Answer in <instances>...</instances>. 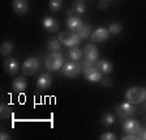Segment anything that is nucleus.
<instances>
[{
  "label": "nucleus",
  "mask_w": 146,
  "mask_h": 140,
  "mask_svg": "<svg viewBox=\"0 0 146 140\" xmlns=\"http://www.w3.org/2000/svg\"><path fill=\"white\" fill-rule=\"evenodd\" d=\"M125 98L131 104H141L146 100V89L141 86H133L125 92Z\"/></svg>",
  "instance_id": "f257e3e1"
},
{
  "label": "nucleus",
  "mask_w": 146,
  "mask_h": 140,
  "mask_svg": "<svg viewBox=\"0 0 146 140\" xmlns=\"http://www.w3.org/2000/svg\"><path fill=\"white\" fill-rule=\"evenodd\" d=\"M64 64V58L60 52H50L44 58V66L48 71H58Z\"/></svg>",
  "instance_id": "f03ea898"
},
{
  "label": "nucleus",
  "mask_w": 146,
  "mask_h": 140,
  "mask_svg": "<svg viewBox=\"0 0 146 140\" xmlns=\"http://www.w3.org/2000/svg\"><path fill=\"white\" fill-rule=\"evenodd\" d=\"M123 130H124L125 132H131V134L138 135L141 139H142L143 131H145V130L141 127L138 121H136V119H133V118H129V117L123 122Z\"/></svg>",
  "instance_id": "7ed1b4c3"
},
{
  "label": "nucleus",
  "mask_w": 146,
  "mask_h": 140,
  "mask_svg": "<svg viewBox=\"0 0 146 140\" xmlns=\"http://www.w3.org/2000/svg\"><path fill=\"white\" fill-rule=\"evenodd\" d=\"M59 41H60L63 45L69 46V47H74L80 43L81 41V37L78 36V33L76 31H64V33L59 34Z\"/></svg>",
  "instance_id": "20e7f679"
},
{
  "label": "nucleus",
  "mask_w": 146,
  "mask_h": 140,
  "mask_svg": "<svg viewBox=\"0 0 146 140\" xmlns=\"http://www.w3.org/2000/svg\"><path fill=\"white\" fill-rule=\"evenodd\" d=\"M38 70H39V59L36 58H29L22 64V73L26 76L34 75Z\"/></svg>",
  "instance_id": "39448f33"
},
{
  "label": "nucleus",
  "mask_w": 146,
  "mask_h": 140,
  "mask_svg": "<svg viewBox=\"0 0 146 140\" xmlns=\"http://www.w3.org/2000/svg\"><path fill=\"white\" fill-rule=\"evenodd\" d=\"M81 72H82L81 66H80L78 63H74V60L64 64V67H63V75L67 77H70V79L77 77Z\"/></svg>",
  "instance_id": "423d86ee"
},
{
  "label": "nucleus",
  "mask_w": 146,
  "mask_h": 140,
  "mask_svg": "<svg viewBox=\"0 0 146 140\" xmlns=\"http://www.w3.org/2000/svg\"><path fill=\"white\" fill-rule=\"evenodd\" d=\"M136 109H134L133 104L131 102H123V104H119L116 106V114H117L120 118H128V117H131L134 114Z\"/></svg>",
  "instance_id": "0eeeda50"
},
{
  "label": "nucleus",
  "mask_w": 146,
  "mask_h": 140,
  "mask_svg": "<svg viewBox=\"0 0 146 140\" xmlns=\"http://www.w3.org/2000/svg\"><path fill=\"white\" fill-rule=\"evenodd\" d=\"M84 54H85V59L91 63H94L98 60V56H99V52H98L97 46L94 43H88L84 49Z\"/></svg>",
  "instance_id": "6e6552de"
},
{
  "label": "nucleus",
  "mask_w": 146,
  "mask_h": 140,
  "mask_svg": "<svg viewBox=\"0 0 146 140\" xmlns=\"http://www.w3.org/2000/svg\"><path fill=\"white\" fill-rule=\"evenodd\" d=\"M84 76L91 82H98L102 80V72L97 67H88L84 71Z\"/></svg>",
  "instance_id": "1a4fd4ad"
},
{
  "label": "nucleus",
  "mask_w": 146,
  "mask_h": 140,
  "mask_svg": "<svg viewBox=\"0 0 146 140\" xmlns=\"http://www.w3.org/2000/svg\"><path fill=\"white\" fill-rule=\"evenodd\" d=\"M110 31L108 29H104V27H98L97 30H94L91 33V41L93 42H103L108 38Z\"/></svg>",
  "instance_id": "9d476101"
},
{
  "label": "nucleus",
  "mask_w": 146,
  "mask_h": 140,
  "mask_svg": "<svg viewBox=\"0 0 146 140\" xmlns=\"http://www.w3.org/2000/svg\"><path fill=\"white\" fill-rule=\"evenodd\" d=\"M82 25H84V22H82V20L78 16H70V17L67 18V26L69 27V30H72V31H76L77 33L82 27Z\"/></svg>",
  "instance_id": "9b49d317"
},
{
  "label": "nucleus",
  "mask_w": 146,
  "mask_h": 140,
  "mask_svg": "<svg viewBox=\"0 0 146 140\" xmlns=\"http://www.w3.org/2000/svg\"><path fill=\"white\" fill-rule=\"evenodd\" d=\"M51 84H52V76L50 73H42L38 77V80H36V85H38L39 89H42V90L48 89L51 86Z\"/></svg>",
  "instance_id": "f8f14e48"
},
{
  "label": "nucleus",
  "mask_w": 146,
  "mask_h": 140,
  "mask_svg": "<svg viewBox=\"0 0 146 140\" xmlns=\"http://www.w3.org/2000/svg\"><path fill=\"white\" fill-rule=\"evenodd\" d=\"M4 70H5V72L9 73V75H16V73L18 72V70H20L18 62L13 58L5 59V62H4Z\"/></svg>",
  "instance_id": "ddd939ff"
},
{
  "label": "nucleus",
  "mask_w": 146,
  "mask_h": 140,
  "mask_svg": "<svg viewBox=\"0 0 146 140\" xmlns=\"http://www.w3.org/2000/svg\"><path fill=\"white\" fill-rule=\"evenodd\" d=\"M42 25L47 31H51V33H55V31L59 30V22L52 17H44L42 21Z\"/></svg>",
  "instance_id": "4468645a"
},
{
  "label": "nucleus",
  "mask_w": 146,
  "mask_h": 140,
  "mask_svg": "<svg viewBox=\"0 0 146 140\" xmlns=\"http://www.w3.org/2000/svg\"><path fill=\"white\" fill-rule=\"evenodd\" d=\"M27 86V82L26 80H25V77L22 76H18L15 79V81L12 82V88L15 92H18V93H21V92H24L25 89H26Z\"/></svg>",
  "instance_id": "2eb2a0df"
},
{
  "label": "nucleus",
  "mask_w": 146,
  "mask_h": 140,
  "mask_svg": "<svg viewBox=\"0 0 146 140\" xmlns=\"http://www.w3.org/2000/svg\"><path fill=\"white\" fill-rule=\"evenodd\" d=\"M13 9L17 15H25L27 12L26 0H13Z\"/></svg>",
  "instance_id": "dca6fc26"
},
{
  "label": "nucleus",
  "mask_w": 146,
  "mask_h": 140,
  "mask_svg": "<svg viewBox=\"0 0 146 140\" xmlns=\"http://www.w3.org/2000/svg\"><path fill=\"white\" fill-rule=\"evenodd\" d=\"M95 67H97L102 73H106V75L111 73L113 70L112 64L110 63L108 60H97L95 62Z\"/></svg>",
  "instance_id": "f3484780"
},
{
  "label": "nucleus",
  "mask_w": 146,
  "mask_h": 140,
  "mask_svg": "<svg viewBox=\"0 0 146 140\" xmlns=\"http://www.w3.org/2000/svg\"><path fill=\"white\" fill-rule=\"evenodd\" d=\"M72 11L76 15H84L86 11V4L84 0H76L72 5Z\"/></svg>",
  "instance_id": "a211bd4d"
},
{
  "label": "nucleus",
  "mask_w": 146,
  "mask_h": 140,
  "mask_svg": "<svg viewBox=\"0 0 146 140\" xmlns=\"http://www.w3.org/2000/svg\"><path fill=\"white\" fill-rule=\"evenodd\" d=\"M48 50L51 52H59L61 50V42L59 40H55V38H51L48 40V45H47Z\"/></svg>",
  "instance_id": "6ab92c4d"
},
{
  "label": "nucleus",
  "mask_w": 146,
  "mask_h": 140,
  "mask_svg": "<svg viewBox=\"0 0 146 140\" xmlns=\"http://www.w3.org/2000/svg\"><path fill=\"white\" fill-rule=\"evenodd\" d=\"M12 50H13V43L11 42V41H4V42L1 43L0 52H1V55H3V56L9 55L11 52H12Z\"/></svg>",
  "instance_id": "aec40b11"
},
{
  "label": "nucleus",
  "mask_w": 146,
  "mask_h": 140,
  "mask_svg": "<svg viewBox=\"0 0 146 140\" xmlns=\"http://www.w3.org/2000/svg\"><path fill=\"white\" fill-rule=\"evenodd\" d=\"M77 33H78V36L81 37V40H86V38L93 33V30H91V26L89 24H84L82 25V27L77 31Z\"/></svg>",
  "instance_id": "412c9836"
},
{
  "label": "nucleus",
  "mask_w": 146,
  "mask_h": 140,
  "mask_svg": "<svg viewBox=\"0 0 146 140\" xmlns=\"http://www.w3.org/2000/svg\"><path fill=\"white\" fill-rule=\"evenodd\" d=\"M100 123H102L103 126H106V127L112 126L113 123H115V117H113V114H111V113L104 114V115L100 118Z\"/></svg>",
  "instance_id": "4be33fe9"
},
{
  "label": "nucleus",
  "mask_w": 146,
  "mask_h": 140,
  "mask_svg": "<svg viewBox=\"0 0 146 140\" xmlns=\"http://www.w3.org/2000/svg\"><path fill=\"white\" fill-rule=\"evenodd\" d=\"M11 115H13L12 109H11L8 105H5V104L0 105V117H1V119H7V118H9Z\"/></svg>",
  "instance_id": "5701e85b"
},
{
  "label": "nucleus",
  "mask_w": 146,
  "mask_h": 140,
  "mask_svg": "<svg viewBox=\"0 0 146 140\" xmlns=\"http://www.w3.org/2000/svg\"><path fill=\"white\" fill-rule=\"evenodd\" d=\"M82 54L84 52L81 51V49H78L77 46H74V47H72V49L69 50V58L72 59V60H80L81 59V56H82Z\"/></svg>",
  "instance_id": "b1692460"
},
{
  "label": "nucleus",
  "mask_w": 146,
  "mask_h": 140,
  "mask_svg": "<svg viewBox=\"0 0 146 140\" xmlns=\"http://www.w3.org/2000/svg\"><path fill=\"white\" fill-rule=\"evenodd\" d=\"M63 7V0H50V11L51 12H58Z\"/></svg>",
  "instance_id": "393cba45"
},
{
  "label": "nucleus",
  "mask_w": 146,
  "mask_h": 140,
  "mask_svg": "<svg viewBox=\"0 0 146 140\" xmlns=\"http://www.w3.org/2000/svg\"><path fill=\"white\" fill-rule=\"evenodd\" d=\"M121 30H123V25L119 24V22H112L108 26L110 34H119V33H121Z\"/></svg>",
  "instance_id": "a878e982"
},
{
  "label": "nucleus",
  "mask_w": 146,
  "mask_h": 140,
  "mask_svg": "<svg viewBox=\"0 0 146 140\" xmlns=\"http://www.w3.org/2000/svg\"><path fill=\"white\" fill-rule=\"evenodd\" d=\"M115 139H116V136L112 132H104V134H102V136H100V140H115Z\"/></svg>",
  "instance_id": "bb28decb"
},
{
  "label": "nucleus",
  "mask_w": 146,
  "mask_h": 140,
  "mask_svg": "<svg viewBox=\"0 0 146 140\" xmlns=\"http://www.w3.org/2000/svg\"><path fill=\"white\" fill-rule=\"evenodd\" d=\"M123 140H137V139H141L138 135H136V134H131V132H127V134L124 135V136L121 137Z\"/></svg>",
  "instance_id": "cd10ccee"
},
{
  "label": "nucleus",
  "mask_w": 146,
  "mask_h": 140,
  "mask_svg": "<svg viewBox=\"0 0 146 140\" xmlns=\"http://www.w3.org/2000/svg\"><path fill=\"white\" fill-rule=\"evenodd\" d=\"M0 139H1V140H9V139H11V136H9L5 131H1V132H0Z\"/></svg>",
  "instance_id": "c85d7f7f"
},
{
  "label": "nucleus",
  "mask_w": 146,
  "mask_h": 140,
  "mask_svg": "<svg viewBox=\"0 0 146 140\" xmlns=\"http://www.w3.org/2000/svg\"><path fill=\"white\" fill-rule=\"evenodd\" d=\"M107 5H108V4H107V0H100L98 7H99L100 9H104V8H107Z\"/></svg>",
  "instance_id": "c756f323"
},
{
  "label": "nucleus",
  "mask_w": 146,
  "mask_h": 140,
  "mask_svg": "<svg viewBox=\"0 0 146 140\" xmlns=\"http://www.w3.org/2000/svg\"><path fill=\"white\" fill-rule=\"evenodd\" d=\"M93 64H94V63H91V62L86 60V59H85L84 62H82V66H84L85 68H88V67H93Z\"/></svg>",
  "instance_id": "7c9ffc66"
},
{
  "label": "nucleus",
  "mask_w": 146,
  "mask_h": 140,
  "mask_svg": "<svg viewBox=\"0 0 146 140\" xmlns=\"http://www.w3.org/2000/svg\"><path fill=\"white\" fill-rule=\"evenodd\" d=\"M100 81H102V84H103L104 86H110V85H111V80H110V79H104V80H100Z\"/></svg>",
  "instance_id": "2f4dec72"
},
{
  "label": "nucleus",
  "mask_w": 146,
  "mask_h": 140,
  "mask_svg": "<svg viewBox=\"0 0 146 140\" xmlns=\"http://www.w3.org/2000/svg\"><path fill=\"white\" fill-rule=\"evenodd\" d=\"M142 139H143V140H146V130H145V131H143V135H142Z\"/></svg>",
  "instance_id": "473e14b6"
}]
</instances>
